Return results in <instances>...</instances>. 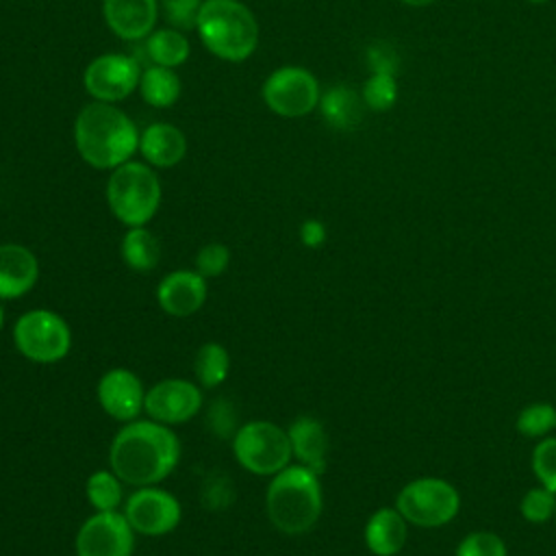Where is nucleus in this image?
Returning <instances> with one entry per match:
<instances>
[{"mask_svg":"<svg viewBox=\"0 0 556 556\" xmlns=\"http://www.w3.org/2000/svg\"><path fill=\"white\" fill-rule=\"evenodd\" d=\"M263 100L282 117H302L319 104V85L304 67H278L263 83Z\"/></svg>","mask_w":556,"mask_h":556,"instance_id":"1a4fd4ad","label":"nucleus"},{"mask_svg":"<svg viewBox=\"0 0 556 556\" xmlns=\"http://www.w3.org/2000/svg\"><path fill=\"white\" fill-rule=\"evenodd\" d=\"M139 91L148 104H152L156 109H167L180 96V78L176 76V72L172 67L150 65L141 72Z\"/></svg>","mask_w":556,"mask_h":556,"instance_id":"5701e85b","label":"nucleus"},{"mask_svg":"<svg viewBox=\"0 0 556 556\" xmlns=\"http://www.w3.org/2000/svg\"><path fill=\"white\" fill-rule=\"evenodd\" d=\"M161 4H163V13L172 26L182 28V30L195 28L198 13L202 7L200 0H161Z\"/></svg>","mask_w":556,"mask_h":556,"instance_id":"473e14b6","label":"nucleus"},{"mask_svg":"<svg viewBox=\"0 0 556 556\" xmlns=\"http://www.w3.org/2000/svg\"><path fill=\"white\" fill-rule=\"evenodd\" d=\"M456 556H508V549L500 534L491 530H476L458 543Z\"/></svg>","mask_w":556,"mask_h":556,"instance_id":"7c9ffc66","label":"nucleus"},{"mask_svg":"<svg viewBox=\"0 0 556 556\" xmlns=\"http://www.w3.org/2000/svg\"><path fill=\"white\" fill-rule=\"evenodd\" d=\"M517 432H521L528 439L545 437L549 430L556 428V408L549 402H534L528 404L517 415Z\"/></svg>","mask_w":556,"mask_h":556,"instance_id":"bb28decb","label":"nucleus"},{"mask_svg":"<svg viewBox=\"0 0 556 556\" xmlns=\"http://www.w3.org/2000/svg\"><path fill=\"white\" fill-rule=\"evenodd\" d=\"M139 150L148 163L156 167H172L182 161L187 152V139L176 126L156 122L141 132Z\"/></svg>","mask_w":556,"mask_h":556,"instance_id":"aec40b11","label":"nucleus"},{"mask_svg":"<svg viewBox=\"0 0 556 556\" xmlns=\"http://www.w3.org/2000/svg\"><path fill=\"white\" fill-rule=\"evenodd\" d=\"M554 517H556V513H554Z\"/></svg>","mask_w":556,"mask_h":556,"instance_id":"58836bf2","label":"nucleus"},{"mask_svg":"<svg viewBox=\"0 0 556 556\" xmlns=\"http://www.w3.org/2000/svg\"><path fill=\"white\" fill-rule=\"evenodd\" d=\"M397 100L395 74L371 72L363 85V102L374 111H389Z\"/></svg>","mask_w":556,"mask_h":556,"instance_id":"cd10ccee","label":"nucleus"},{"mask_svg":"<svg viewBox=\"0 0 556 556\" xmlns=\"http://www.w3.org/2000/svg\"><path fill=\"white\" fill-rule=\"evenodd\" d=\"M180 458L178 437L159 421H128L109 450L111 471L126 484L154 486Z\"/></svg>","mask_w":556,"mask_h":556,"instance_id":"f257e3e1","label":"nucleus"},{"mask_svg":"<svg viewBox=\"0 0 556 556\" xmlns=\"http://www.w3.org/2000/svg\"><path fill=\"white\" fill-rule=\"evenodd\" d=\"M230 263V250L224 243H206L195 254V271L204 278H215L226 271Z\"/></svg>","mask_w":556,"mask_h":556,"instance_id":"2f4dec72","label":"nucleus"},{"mask_svg":"<svg viewBox=\"0 0 556 556\" xmlns=\"http://www.w3.org/2000/svg\"><path fill=\"white\" fill-rule=\"evenodd\" d=\"M408 536V521L397 508H378L365 523V545L374 556H395Z\"/></svg>","mask_w":556,"mask_h":556,"instance_id":"6ab92c4d","label":"nucleus"},{"mask_svg":"<svg viewBox=\"0 0 556 556\" xmlns=\"http://www.w3.org/2000/svg\"><path fill=\"white\" fill-rule=\"evenodd\" d=\"M141 67L126 54H102L85 70V87L98 102H119L139 87Z\"/></svg>","mask_w":556,"mask_h":556,"instance_id":"f8f14e48","label":"nucleus"},{"mask_svg":"<svg viewBox=\"0 0 556 556\" xmlns=\"http://www.w3.org/2000/svg\"><path fill=\"white\" fill-rule=\"evenodd\" d=\"M519 510H521V517L530 523H543L547 519L554 517L556 513V493H552L549 489L545 486H534L530 489L523 497H521V504H519Z\"/></svg>","mask_w":556,"mask_h":556,"instance_id":"c756f323","label":"nucleus"},{"mask_svg":"<svg viewBox=\"0 0 556 556\" xmlns=\"http://www.w3.org/2000/svg\"><path fill=\"white\" fill-rule=\"evenodd\" d=\"M39 278L37 256L20 243L0 245V300H15L28 293Z\"/></svg>","mask_w":556,"mask_h":556,"instance_id":"dca6fc26","label":"nucleus"},{"mask_svg":"<svg viewBox=\"0 0 556 556\" xmlns=\"http://www.w3.org/2000/svg\"><path fill=\"white\" fill-rule=\"evenodd\" d=\"M324 508L319 476L304 465H287L265 493V510L271 526L282 534L308 532Z\"/></svg>","mask_w":556,"mask_h":556,"instance_id":"7ed1b4c3","label":"nucleus"},{"mask_svg":"<svg viewBox=\"0 0 556 556\" xmlns=\"http://www.w3.org/2000/svg\"><path fill=\"white\" fill-rule=\"evenodd\" d=\"M228 371H230V356L224 345L208 341L198 350L193 361V374L202 387L206 389L219 387L228 378Z\"/></svg>","mask_w":556,"mask_h":556,"instance_id":"393cba45","label":"nucleus"},{"mask_svg":"<svg viewBox=\"0 0 556 556\" xmlns=\"http://www.w3.org/2000/svg\"><path fill=\"white\" fill-rule=\"evenodd\" d=\"M404 4H408V7H428V4H432L434 0H402Z\"/></svg>","mask_w":556,"mask_h":556,"instance_id":"c9c22d12","label":"nucleus"},{"mask_svg":"<svg viewBox=\"0 0 556 556\" xmlns=\"http://www.w3.org/2000/svg\"><path fill=\"white\" fill-rule=\"evenodd\" d=\"M232 452L239 465L256 476H276L293 456L289 432L263 419L243 424L235 432Z\"/></svg>","mask_w":556,"mask_h":556,"instance_id":"0eeeda50","label":"nucleus"},{"mask_svg":"<svg viewBox=\"0 0 556 556\" xmlns=\"http://www.w3.org/2000/svg\"><path fill=\"white\" fill-rule=\"evenodd\" d=\"M195 28L206 50L224 61H243L258 43V24L239 0H204Z\"/></svg>","mask_w":556,"mask_h":556,"instance_id":"20e7f679","label":"nucleus"},{"mask_svg":"<svg viewBox=\"0 0 556 556\" xmlns=\"http://www.w3.org/2000/svg\"><path fill=\"white\" fill-rule=\"evenodd\" d=\"M367 59H369L371 72H387V74H395L397 59H395V54H393L391 50H387V46L378 43V46L369 48Z\"/></svg>","mask_w":556,"mask_h":556,"instance_id":"72a5a7b5","label":"nucleus"},{"mask_svg":"<svg viewBox=\"0 0 556 556\" xmlns=\"http://www.w3.org/2000/svg\"><path fill=\"white\" fill-rule=\"evenodd\" d=\"M206 300V278L198 271L178 269L167 274L156 287L159 306L174 317H187L202 308Z\"/></svg>","mask_w":556,"mask_h":556,"instance_id":"2eb2a0df","label":"nucleus"},{"mask_svg":"<svg viewBox=\"0 0 556 556\" xmlns=\"http://www.w3.org/2000/svg\"><path fill=\"white\" fill-rule=\"evenodd\" d=\"M13 341L17 352L28 361L52 365L67 356L72 348V332L59 313L35 308L17 317L13 326Z\"/></svg>","mask_w":556,"mask_h":556,"instance_id":"6e6552de","label":"nucleus"},{"mask_svg":"<svg viewBox=\"0 0 556 556\" xmlns=\"http://www.w3.org/2000/svg\"><path fill=\"white\" fill-rule=\"evenodd\" d=\"M122 258L124 263L139 274L152 271L161 258V245L156 241V237L143 228V226H135L128 228V232L122 239Z\"/></svg>","mask_w":556,"mask_h":556,"instance_id":"4be33fe9","label":"nucleus"},{"mask_svg":"<svg viewBox=\"0 0 556 556\" xmlns=\"http://www.w3.org/2000/svg\"><path fill=\"white\" fill-rule=\"evenodd\" d=\"M104 20L122 39H141L150 35L156 22V0H104Z\"/></svg>","mask_w":556,"mask_h":556,"instance_id":"f3484780","label":"nucleus"},{"mask_svg":"<svg viewBox=\"0 0 556 556\" xmlns=\"http://www.w3.org/2000/svg\"><path fill=\"white\" fill-rule=\"evenodd\" d=\"M98 402L102 410L117 421H132L146 402V389L137 374L126 367H113L98 382Z\"/></svg>","mask_w":556,"mask_h":556,"instance_id":"4468645a","label":"nucleus"},{"mask_svg":"<svg viewBox=\"0 0 556 556\" xmlns=\"http://www.w3.org/2000/svg\"><path fill=\"white\" fill-rule=\"evenodd\" d=\"M287 432H289L293 456L300 460V465L321 476L326 469V454H328V434L324 424L315 417L302 415L291 421Z\"/></svg>","mask_w":556,"mask_h":556,"instance_id":"a211bd4d","label":"nucleus"},{"mask_svg":"<svg viewBox=\"0 0 556 556\" xmlns=\"http://www.w3.org/2000/svg\"><path fill=\"white\" fill-rule=\"evenodd\" d=\"M132 532L122 513H96L76 534V556H132Z\"/></svg>","mask_w":556,"mask_h":556,"instance_id":"9b49d317","label":"nucleus"},{"mask_svg":"<svg viewBox=\"0 0 556 556\" xmlns=\"http://www.w3.org/2000/svg\"><path fill=\"white\" fill-rule=\"evenodd\" d=\"M319 106L330 126L348 130L361 122L365 102L358 98V93L354 89H350L345 85H334L321 96Z\"/></svg>","mask_w":556,"mask_h":556,"instance_id":"412c9836","label":"nucleus"},{"mask_svg":"<svg viewBox=\"0 0 556 556\" xmlns=\"http://www.w3.org/2000/svg\"><path fill=\"white\" fill-rule=\"evenodd\" d=\"M178 500L156 486H139L124 506V517L139 534L163 536L180 523Z\"/></svg>","mask_w":556,"mask_h":556,"instance_id":"9d476101","label":"nucleus"},{"mask_svg":"<svg viewBox=\"0 0 556 556\" xmlns=\"http://www.w3.org/2000/svg\"><path fill=\"white\" fill-rule=\"evenodd\" d=\"M146 52L154 61V65L176 67L189 56V41L176 28H161L152 33L146 41Z\"/></svg>","mask_w":556,"mask_h":556,"instance_id":"b1692460","label":"nucleus"},{"mask_svg":"<svg viewBox=\"0 0 556 556\" xmlns=\"http://www.w3.org/2000/svg\"><path fill=\"white\" fill-rule=\"evenodd\" d=\"M122 480L109 471V469H100L93 471L87 478L85 484V493L89 504L98 510V513H106V510H115L122 502Z\"/></svg>","mask_w":556,"mask_h":556,"instance_id":"a878e982","label":"nucleus"},{"mask_svg":"<svg viewBox=\"0 0 556 556\" xmlns=\"http://www.w3.org/2000/svg\"><path fill=\"white\" fill-rule=\"evenodd\" d=\"M74 141L83 161L98 169L119 167L139 148V135L128 115L98 100L78 113Z\"/></svg>","mask_w":556,"mask_h":556,"instance_id":"f03ea898","label":"nucleus"},{"mask_svg":"<svg viewBox=\"0 0 556 556\" xmlns=\"http://www.w3.org/2000/svg\"><path fill=\"white\" fill-rule=\"evenodd\" d=\"M2 326H4V308L0 304V330H2Z\"/></svg>","mask_w":556,"mask_h":556,"instance_id":"e433bc0d","label":"nucleus"},{"mask_svg":"<svg viewBox=\"0 0 556 556\" xmlns=\"http://www.w3.org/2000/svg\"><path fill=\"white\" fill-rule=\"evenodd\" d=\"M395 508L413 526L441 528L458 515L460 495L447 480L424 476L400 489Z\"/></svg>","mask_w":556,"mask_h":556,"instance_id":"423d86ee","label":"nucleus"},{"mask_svg":"<svg viewBox=\"0 0 556 556\" xmlns=\"http://www.w3.org/2000/svg\"><path fill=\"white\" fill-rule=\"evenodd\" d=\"M106 202L124 226H146L161 204V182L148 165L126 161L109 176Z\"/></svg>","mask_w":556,"mask_h":556,"instance_id":"39448f33","label":"nucleus"},{"mask_svg":"<svg viewBox=\"0 0 556 556\" xmlns=\"http://www.w3.org/2000/svg\"><path fill=\"white\" fill-rule=\"evenodd\" d=\"M300 241L306 248H319L326 241V226L319 219H306L300 226Z\"/></svg>","mask_w":556,"mask_h":556,"instance_id":"f704fd0d","label":"nucleus"},{"mask_svg":"<svg viewBox=\"0 0 556 556\" xmlns=\"http://www.w3.org/2000/svg\"><path fill=\"white\" fill-rule=\"evenodd\" d=\"M530 465L539 484L556 493V437H547L534 445Z\"/></svg>","mask_w":556,"mask_h":556,"instance_id":"c85d7f7f","label":"nucleus"},{"mask_svg":"<svg viewBox=\"0 0 556 556\" xmlns=\"http://www.w3.org/2000/svg\"><path fill=\"white\" fill-rule=\"evenodd\" d=\"M528 2H532V4H541V2H547V0H528Z\"/></svg>","mask_w":556,"mask_h":556,"instance_id":"4c0bfd02","label":"nucleus"},{"mask_svg":"<svg viewBox=\"0 0 556 556\" xmlns=\"http://www.w3.org/2000/svg\"><path fill=\"white\" fill-rule=\"evenodd\" d=\"M202 406V393L200 387L182 380V378H167L156 384H152L146 391L143 410L152 421L172 426L189 421L198 415Z\"/></svg>","mask_w":556,"mask_h":556,"instance_id":"ddd939ff","label":"nucleus"}]
</instances>
